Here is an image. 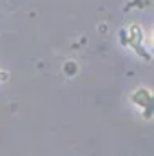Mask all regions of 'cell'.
Wrapping results in <instances>:
<instances>
[{"mask_svg": "<svg viewBox=\"0 0 154 156\" xmlns=\"http://www.w3.org/2000/svg\"><path fill=\"white\" fill-rule=\"evenodd\" d=\"M0 78H5V75H0Z\"/></svg>", "mask_w": 154, "mask_h": 156, "instance_id": "obj_2", "label": "cell"}, {"mask_svg": "<svg viewBox=\"0 0 154 156\" xmlns=\"http://www.w3.org/2000/svg\"><path fill=\"white\" fill-rule=\"evenodd\" d=\"M75 69H76V67H75L73 62H69V64L65 66V73H67V75H75Z\"/></svg>", "mask_w": 154, "mask_h": 156, "instance_id": "obj_1", "label": "cell"}]
</instances>
